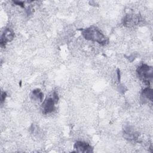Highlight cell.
Masks as SVG:
<instances>
[{"label": "cell", "instance_id": "1", "mask_svg": "<svg viewBox=\"0 0 153 153\" xmlns=\"http://www.w3.org/2000/svg\"><path fill=\"white\" fill-rule=\"evenodd\" d=\"M81 33L84 38L87 40L97 42L101 45H105L108 42V38L94 26L82 29Z\"/></svg>", "mask_w": 153, "mask_h": 153}, {"label": "cell", "instance_id": "2", "mask_svg": "<svg viewBox=\"0 0 153 153\" xmlns=\"http://www.w3.org/2000/svg\"><path fill=\"white\" fill-rule=\"evenodd\" d=\"M137 74L139 77L142 79L148 86L149 85V79L153 76V69L152 66H149L146 64L140 65L137 69Z\"/></svg>", "mask_w": 153, "mask_h": 153}, {"label": "cell", "instance_id": "3", "mask_svg": "<svg viewBox=\"0 0 153 153\" xmlns=\"http://www.w3.org/2000/svg\"><path fill=\"white\" fill-rule=\"evenodd\" d=\"M59 97L57 94L54 92L53 93V97H49L46 99L42 104V110L44 114L50 113L54 110L55 103L57 102Z\"/></svg>", "mask_w": 153, "mask_h": 153}, {"label": "cell", "instance_id": "4", "mask_svg": "<svg viewBox=\"0 0 153 153\" xmlns=\"http://www.w3.org/2000/svg\"><path fill=\"white\" fill-rule=\"evenodd\" d=\"M74 148L78 152L88 153L92 152L93 150V148L90 145L82 141H78L75 142L74 144Z\"/></svg>", "mask_w": 153, "mask_h": 153}, {"label": "cell", "instance_id": "5", "mask_svg": "<svg viewBox=\"0 0 153 153\" xmlns=\"http://www.w3.org/2000/svg\"><path fill=\"white\" fill-rule=\"evenodd\" d=\"M140 17L136 14H127L125 16L123 21L124 25L127 27H130L139 24L140 22Z\"/></svg>", "mask_w": 153, "mask_h": 153}, {"label": "cell", "instance_id": "6", "mask_svg": "<svg viewBox=\"0 0 153 153\" xmlns=\"http://www.w3.org/2000/svg\"><path fill=\"white\" fill-rule=\"evenodd\" d=\"M14 37V33L13 31L10 28L5 29L1 38L0 43H1V47L5 46L8 42L11 41L13 39Z\"/></svg>", "mask_w": 153, "mask_h": 153}, {"label": "cell", "instance_id": "7", "mask_svg": "<svg viewBox=\"0 0 153 153\" xmlns=\"http://www.w3.org/2000/svg\"><path fill=\"white\" fill-rule=\"evenodd\" d=\"M124 136L130 140H136L138 137V133L131 129L130 127H127L124 129Z\"/></svg>", "mask_w": 153, "mask_h": 153}, {"label": "cell", "instance_id": "8", "mask_svg": "<svg viewBox=\"0 0 153 153\" xmlns=\"http://www.w3.org/2000/svg\"><path fill=\"white\" fill-rule=\"evenodd\" d=\"M30 97L31 99L35 101L39 100V102H42L44 98V94L39 89L36 88L32 91Z\"/></svg>", "mask_w": 153, "mask_h": 153}, {"label": "cell", "instance_id": "9", "mask_svg": "<svg viewBox=\"0 0 153 153\" xmlns=\"http://www.w3.org/2000/svg\"><path fill=\"white\" fill-rule=\"evenodd\" d=\"M142 97L143 99L145 100H149L151 101L152 100V96H153V93L152 89L149 88V87L144 88L143 91H142Z\"/></svg>", "mask_w": 153, "mask_h": 153}, {"label": "cell", "instance_id": "10", "mask_svg": "<svg viewBox=\"0 0 153 153\" xmlns=\"http://www.w3.org/2000/svg\"><path fill=\"white\" fill-rule=\"evenodd\" d=\"M6 96H7V94L5 92L2 93V94H1V103H2L5 100Z\"/></svg>", "mask_w": 153, "mask_h": 153}]
</instances>
